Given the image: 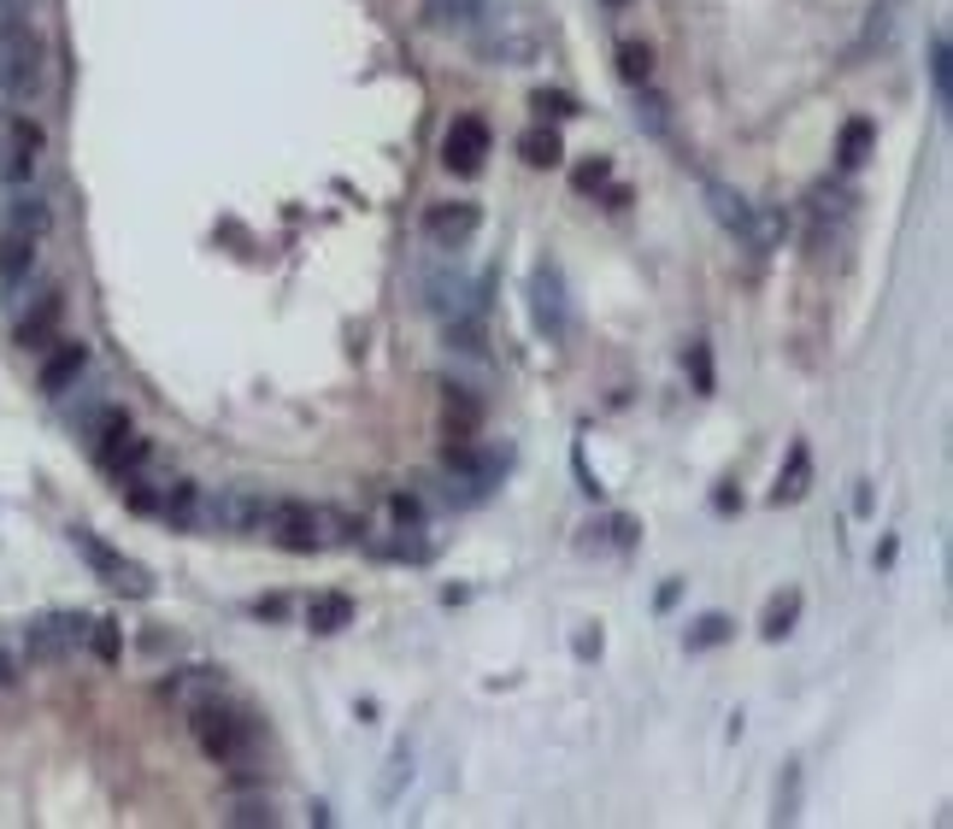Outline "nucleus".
<instances>
[{
  "label": "nucleus",
  "instance_id": "nucleus-38",
  "mask_svg": "<svg viewBox=\"0 0 953 829\" xmlns=\"http://www.w3.org/2000/svg\"><path fill=\"white\" fill-rule=\"evenodd\" d=\"M253 613H259V618H283V613H288V601H283V594H265V601H259Z\"/></svg>",
  "mask_w": 953,
  "mask_h": 829
},
{
  "label": "nucleus",
  "instance_id": "nucleus-20",
  "mask_svg": "<svg viewBox=\"0 0 953 829\" xmlns=\"http://www.w3.org/2000/svg\"><path fill=\"white\" fill-rule=\"evenodd\" d=\"M871 148H877V124H871V119H847L842 136H836V165H842V171H859L865 159H871Z\"/></svg>",
  "mask_w": 953,
  "mask_h": 829
},
{
  "label": "nucleus",
  "instance_id": "nucleus-37",
  "mask_svg": "<svg viewBox=\"0 0 953 829\" xmlns=\"http://www.w3.org/2000/svg\"><path fill=\"white\" fill-rule=\"evenodd\" d=\"M794 800H801V770H789V789L777 794V824H794L801 812H794Z\"/></svg>",
  "mask_w": 953,
  "mask_h": 829
},
{
  "label": "nucleus",
  "instance_id": "nucleus-22",
  "mask_svg": "<svg viewBox=\"0 0 953 829\" xmlns=\"http://www.w3.org/2000/svg\"><path fill=\"white\" fill-rule=\"evenodd\" d=\"M518 153H524V165H536V171H554L559 159H566V141H559V129H547V124H530L524 136H518Z\"/></svg>",
  "mask_w": 953,
  "mask_h": 829
},
{
  "label": "nucleus",
  "instance_id": "nucleus-28",
  "mask_svg": "<svg viewBox=\"0 0 953 829\" xmlns=\"http://www.w3.org/2000/svg\"><path fill=\"white\" fill-rule=\"evenodd\" d=\"M589 530H595V535H583V542H577L583 553H601V547H630V542H635V518H624V512H618V518H606V523H589Z\"/></svg>",
  "mask_w": 953,
  "mask_h": 829
},
{
  "label": "nucleus",
  "instance_id": "nucleus-11",
  "mask_svg": "<svg viewBox=\"0 0 953 829\" xmlns=\"http://www.w3.org/2000/svg\"><path fill=\"white\" fill-rule=\"evenodd\" d=\"M41 148H48L41 124H36V119H12V124H7V141H0V177L24 188V183L36 177V159H41Z\"/></svg>",
  "mask_w": 953,
  "mask_h": 829
},
{
  "label": "nucleus",
  "instance_id": "nucleus-8",
  "mask_svg": "<svg viewBox=\"0 0 953 829\" xmlns=\"http://www.w3.org/2000/svg\"><path fill=\"white\" fill-rule=\"evenodd\" d=\"M83 642H89V618L83 613H48V618H36L30 630H24V653H30L36 665H60Z\"/></svg>",
  "mask_w": 953,
  "mask_h": 829
},
{
  "label": "nucleus",
  "instance_id": "nucleus-40",
  "mask_svg": "<svg viewBox=\"0 0 953 829\" xmlns=\"http://www.w3.org/2000/svg\"><path fill=\"white\" fill-rule=\"evenodd\" d=\"M12 677H18V659H12V653H7V647H0V689H7V682H12Z\"/></svg>",
  "mask_w": 953,
  "mask_h": 829
},
{
  "label": "nucleus",
  "instance_id": "nucleus-13",
  "mask_svg": "<svg viewBox=\"0 0 953 829\" xmlns=\"http://www.w3.org/2000/svg\"><path fill=\"white\" fill-rule=\"evenodd\" d=\"M60 324H65V295L60 288H48V295H36L30 307H24V318H18V347H53L60 342Z\"/></svg>",
  "mask_w": 953,
  "mask_h": 829
},
{
  "label": "nucleus",
  "instance_id": "nucleus-42",
  "mask_svg": "<svg viewBox=\"0 0 953 829\" xmlns=\"http://www.w3.org/2000/svg\"><path fill=\"white\" fill-rule=\"evenodd\" d=\"M577 653H583V659H589V653H601V630H595V635H589V630L577 635Z\"/></svg>",
  "mask_w": 953,
  "mask_h": 829
},
{
  "label": "nucleus",
  "instance_id": "nucleus-12",
  "mask_svg": "<svg viewBox=\"0 0 953 829\" xmlns=\"http://www.w3.org/2000/svg\"><path fill=\"white\" fill-rule=\"evenodd\" d=\"M477 230H483V212L471 207V200H442V207H430L424 212V236H430V247H466Z\"/></svg>",
  "mask_w": 953,
  "mask_h": 829
},
{
  "label": "nucleus",
  "instance_id": "nucleus-31",
  "mask_svg": "<svg viewBox=\"0 0 953 829\" xmlns=\"http://www.w3.org/2000/svg\"><path fill=\"white\" fill-rule=\"evenodd\" d=\"M83 647H89L100 665H119V653H124L119 623H112V618H89V642H83Z\"/></svg>",
  "mask_w": 953,
  "mask_h": 829
},
{
  "label": "nucleus",
  "instance_id": "nucleus-9",
  "mask_svg": "<svg viewBox=\"0 0 953 829\" xmlns=\"http://www.w3.org/2000/svg\"><path fill=\"white\" fill-rule=\"evenodd\" d=\"M488 148H495V129L477 119V112H459V119L447 124V136H442V165L454 171V177H477Z\"/></svg>",
  "mask_w": 953,
  "mask_h": 829
},
{
  "label": "nucleus",
  "instance_id": "nucleus-19",
  "mask_svg": "<svg viewBox=\"0 0 953 829\" xmlns=\"http://www.w3.org/2000/svg\"><path fill=\"white\" fill-rule=\"evenodd\" d=\"M488 7H495V0H430V24H436V30H477V24H483L488 18Z\"/></svg>",
  "mask_w": 953,
  "mask_h": 829
},
{
  "label": "nucleus",
  "instance_id": "nucleus-36",
  "mask_svg": "<svg viewBox=\"0 0 953 829\" xmlns=\"http://www.w3.org/2000/svg\"><path fill=\"white\" fill-rule=\"evenodd\" d=\"M388 512H395L400 530H418V523H424V506H418L412 494H395V500H388Z\"/></svg>",
  "mask_w": 953,
  "mask_h": 829
},
{
  "label": "nucleus",
  "instance_id": "nucleus-3",
  "mask_svg": "<svg viewBox=\"0 0 953 829\" xmlns=\"http://www.w3.org/2000/svg\"><path fill=\"white\" fill-rule=\"evenodd\" d=\"M471 41L488 65H530L542 53V30L512 7H488V18L471 30Z\"/></svg>",
  "mask_w": 953,
  "mask_h": 829
},
{
  "label": "nucleus",
  "instance_id": "nucleus-33",
  "mask_svg": "<svg viewBox=\"0 0 953 829\" xmlns=\"http://www.w3.org/2000/svg\"><path fill=\"white\" fill-rule=\"evenodd\" d=\"M230 824L236 829H271L277 824V812H271V800H242V806L230 812Z\"/></svg>",
  "mask_w": 953,
  "mask_h": 829
},
{
  "label": "nucleus",
  "instance_id": "nucleus-2",
  "mask_svg": "<svg viewBox=\"0 0 953 829\" xmlns=\"http://www.w3.org/2000/svg\"><path fill=\"white\" fill-rule=\"evenodd\" d=\"M706 207H713V218L747 247V253H771V247L783 242V218L759 212L754 200H742L730 183H718V177H706Z\"/></svg>",
  "mask_w": 953,
  "mask_h": 829
},
{
  "label": "nucleus",
  "instance_id": "nucleus-10",
  "mask_svg": "<svg viewBox=\"0 0 953 829\" xmlns=\"http://www.w3.org/2000/svg\"><path fill=\"white\" fill-rule=\"evenodd\" d=\"M265 535L288 553H318L330 547L324 542V506H307V500H277V512H271Z\"/></svg>",
  "mask_w": 953,
  "mask_h": 829
},
{
  "label": "nucleus",
  "instance_id": "nucleus-6",
  "mask_svg": "<svg viewBox=\"0 0 953 829\" xmlns=\"http://www.w3.org/2000/svg\"><path fill=\"white\" fill-rule=\"evenodd\" d=\"M71 547L83 553V565L107 583L112 594H124V601H148L153 594V577H148V565H136V559H124L119 547H107L95 530H71Z\"/></svg>",
  "mask_w": 953,
  "mask_h": 829
},
{
  "label": "nucleus",
  "instance_id": "nucleus-1",
  "mask_svg": "<svg viewBox=\"0 0 953 829\" xmlns=\"http://www.w3.org/2000/svg\"><path fill=\"white\" fill-rule=\"evenodd\" d=\"M189 730L200 741V753H207L212 765H248L253 747H259V723L253 712L242 706H224V694H212V701H200L189 712Z\"/></svg>",
  "mask_w": 953,
  "mask_h": 829
},
{
  "label": "nucleus",
  "instance_id": "nucleus-4",
  "mask_svg": "<svg viewBox=\"0 0 953 829\" xmlns=\"http://www.w3.org/2000/svg\"><path fill=\"white\" fill-rule=\"evenodd\" d=\"M271 512H277V494H265V488H253V483L200 494V530L253 535V530H265V523H271Z\"/></svg>",
  "mask_w": 953,
  "mask_h": 829
},
{
  "label": "nucleus",
  "instance_id": "nucleus-25",
  "mask_svg": "<svg viewBox=\"0 0 953 829\" xmlns=\"http://www.w3.org/2000/svg\"><path fill=\"white\" fill-rule=\"evenodd\" d=\"M635 124H642L647 136H659V141H666V136H671V100L659 95V89H647V83H642V89H635Z\"/></svg>",
  "mask_w": 953,
  "mask_h": 829
},
{
  "label": "nucleus",
  "instance_id": "nucleus-21",
  "mask_svg": "<svg viewBox=\"0 0 953 829\" xmlns=\"http://www.w3.org/2000/svg\"><path fill=\"white\" fill-rule=\"evenodd\" d=\"M806 488H813V454H806V442H794L789 447V471L777 477V488H771V506H794Z\"/></svg>",
  "mask_w": 953,
  "mask_h": 829
},
{
  "label": "nucleus",
  "instance_id": "nucleus-16",
  "mask_svg": "<svg viewBox=\"0 0 953 829\" xmlns=\"http://www.w3.org/2000/svg\"><path fill=\"white\" fill-rule=\"evenodd\" d=\"M95 454H100V465H107L112 477H136L141 465L153 459V442H148V435H136V430H119L112 442H100Z\"/></svg>",
  "mask_w": 953,
  "mask_h": 829
},
{
  "label": "nucleus",
  "instance_id": "nucleus-24",
  "mask_svg": "<svg viewBox=\"0 0 953 829\" xmlns=\"http://www.w3.org/2000/svg\"><path fill=\"white\" fill-rule=\"evenodd\" d=\"M794 618H801V589L771 594V606H765V618H759V635L765 642H783V635L794 630Z\"/></svg>",
  "mask_w": 953,
  "mask_h": 829
},
{
  "label": "nucleus",
  "instance_id": "nucleus-39",
  "mask_svg": "<svg viewBox=\"0 0 953 829\" xmlns=\"http://www.w3.org/2000/svg\"><path fill=\"white\" fill-rule=\"evenodd\" d=\"M30 7H36V0H0V12H7V18H30Z\"/></svg>",
  "mask_w": 953,
  "mask_h": 829
},
{
  "label": "nucleus",
  "instance_id": "nucleus-14",
  "mask_svg": "<svg viewBox=\"0 0 953 829\" xmlns=\"http://www.w3.org/2000/svg\"><path fill=\"white\" fill-rule=\"evenodd\" d=\"M159 694H165L177 712H195L200 701L224 694V671H219V665H189V671H171L165 682H159Z\"/></svg>",
  "mask_w": 953,
  "mask_h": 829
},
{
  "label": "nucleus",
  "instance_id": "nucleus-26",
  "mask_svg": "<svg viewBox=\"0 0 953 829\" xmlns=\"http://www.w3.org/2000/svg\"><path fill=\"white\" fill-rule=\"evenodd\" d=\"M159 512L177 523V530H200V488L195 483H171V494L159 500Z\"/></svg>",
  "mask_w": 953,
  "mask_h": 829
},
{
  "label": "nucleus",
  "instance_id": "nucleus-32",
  "mask_svg": "<svg viewBox=\"0 0 953 829\" xmlns=\"http://www.w3.org/2000/svg\"><path fill=\"white\" fill-rule=\"evenodd\" d=\"M530 107H536V119H577V112H583L566 89H536L530 95Z\"/></svg>",
  "mask_w": 953,
  "mask_h": 829
},
{
  "label": "nucleus",
  "instance_id": "nucleus-7",
  "mask_svg": "<svg viewBox=\"0 0 953 829\" xmlns=\"http://www.w3.org/2000/svg\"><path fill=\"white\" fill-rule=\"evenodd\" d=\"M530 318L547 342H566L571 336V300H566V276H559L554 259H542L530 271Z\"/></svg>",
  "mask_w": 953,
  "mask_h": 829
},
{
  "label": "nucleus",
  "instance_id": "nucleus-27",
  "mask_svg": "<svg viewBox=\"0 0 953 829\" xmlns=\"http://www.w3.org/2000/svg\"><path fill=\"white\" fill-rule=\"evenodd\" d=\"M930 83H936V107H953V48H948V36L936 30L930 36Z\"/></svg>",
  "mask_w": 953,
  "mask_h": 829
},
{
  "label": "nucleus",
  "instance_id": "nucleus-30",
  "mask_svg": "<svg viewBox=\"0 0 953 829\" xmlns=\"http://www.w3.org/2000/svg\"><path fill=\"white\" fill-rule=\"evenodd\" d=\"M618 77H624L630 89H642V83L654 77V53H647L642 41H618Z\"/></svg>",
  "mask_w": 953,
  "mask_h": 829
},
{
  "label": "nucleus",
  "instance_id": "nucleus-17",
  "mask_svg": "<svg viewBox=\"0 0 953 829\" xmlns=\"http://www.w3.org/2000/svg\"><path fill=\"white\" fill-rule=\"evenodd\" d=\"M348 623H354V594L318 589L312 601H307V630H312V635H342Z\"/></svg>",
  "mask_w": 953,
  "mask_h": 829
},
{
  "label": "nucleus",
  "instance_id": "nucleus-5",
  "mask_svg": "<svg viewBox=\"0 0 953 829\" xmlns=\"http://www.w3.org/2000/svg\"><path fill=\"white\" fill-rule=\"evenodd\" d=\"M48 60H41V41L30 36L24 18H0V89L12 100H36Z\"/></svg>",
  "mask_w": 953,
  "mask_h": 829
},
{
  "label": "nucleus",
  "instance_id": "nucleus-41",
  "mask_svg": "<svg viewBox=\"0 0 953 829\" xmlns=\"http://www.w3.org/2000/svg\"><path fill=\"white\" fill-rule=\"evenodd\" d=\"M713 506H718V512H735V506H742V494H730V488H718V494H713Z\"/></svg>",
  "mask_w": 953,
  "mask_h": 829
},
{
  "label": "nucleus",
  "instance_id": "nucleus-35",
  "mask_svg": "<svg viewBox=\"0 0 953 829\" xmlns=\"http://www.w3.org/2000/svg\"><path fill=\"white\" fill-rule=\"evenodd\" d=\"M689 371H695V388H701V395H713V354H706V342L689 347Z\"/></svg>",
  "mask_w": 953,
  "mask_h": 829
},
{
  "label": "nucleus",
  "instance_id": "nucleus-23",
  "mask_svg": "<svg viewBox=\"0 0 953 829\" xmlns=\"http://www.w3.org/2000/svg\"><path fill=\"white\" fill-rule=\"evenodd\" d=\"M7 230H24V236H48L53 230V212H48V200L41 195H18V200H7Z\"/></svg>",
  "mask_w": 953,
  "mask_h": 829
},
{
  "label": "nucleus",
  "instance_id": "nucleus-18",
  "mask_svg": "<svg viewBox=\"0 0 953 829\" xmlns=\"http://www.w3.org/2000/svg\"><path fill=\"white\" fill-rule=\"evenodd\" d=\"M30 271H36V236L7 230V236H0V288H24Z\"/></svg>",
  "mask_w": 953,
  "mask_h": 829
},
{
  "label": "nucleus",
  "instance_id": "nucleus-34",
  "mask_svg": "<svg viewBox=\"0 0 953 829\" xmlns=\"http://www.w3.org/2000/svg\"><path fill=\"white\" fill-rule=\"evenodd\" d=\"M571 183L583 188V195H595L601 183H612V165H606V159H589V165H577V171H571Z\"/></svg>",
  "mask_w": 953,
  "mask_h": 829
},
{
  "label": "nucleus",
  "instance_id": "nucleus-15",
  "mask_svg": "<svg viewBox=\"0 0 953 829\" xmlns=\"http://www.w3.org/2000/svg\"><path fill=\"white\" fill-rule=\"evenodd\" d=\"M83 371H89V347H83V342H60V354L41 366V395H53V400L71 395Z\"/></svg>",
  "mask_w": 953,
  "mask_h": 829
},
{
  "label": "nucleus",
  "instance_id": "nucleus-29",
  "mask_svg": "<svg viewBox=\"0 0 953 829\" xmlns=\"http://www.w3.org/2000/svg\"><path fill=\"white\" fill-rule=\"evenodd\" d=\"M730 635H735V623H730L725 613H706V618L695 623V630L683 635V647H689V653H713V647H725Z\"/></svg>",
  "mask_w": 953,
  "mask_h": 829
}]
</instances>
